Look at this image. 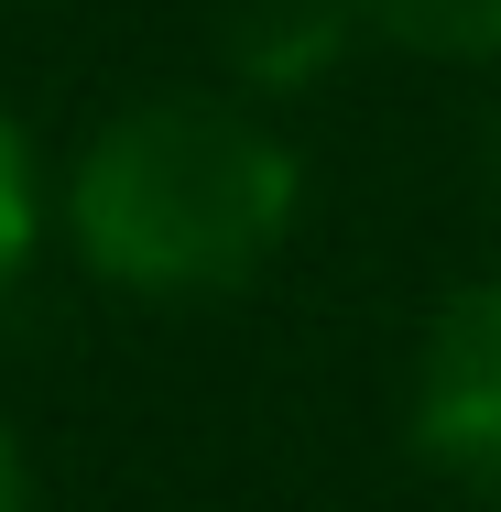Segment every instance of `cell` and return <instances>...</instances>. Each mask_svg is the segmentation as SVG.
<instances>
[{
	"label": "cell",
	"mask_w": 501,
	"mask_h": 512,
	"mask_svg": "<svg viewBox=\"0 0 501 512\" xmlns=\"http://www.w3.org/2000/svg\"><path fill=\"white\" fill-rule=\"evenodd\" d=\"M77 251L142 284V295H218L240 273L273 262V240L295 229V153L207 99H164L109 120L66 186Z\"/></svg>",
	"instance_id": "1"
},
{
	"label": "cell",
	"mask_w": 501,
	"mask_h": 512,
	"mask_svg": "<svg viewBox=\"0 0 501 512\" xmlns=\"http://www.w3.org/2000/svg\"><path fill=\"white\" fill-rule=\"evenodd\" d=\"M414 436L447 480L501 502V284H469L436 316L425 371H414Z\"/></svg>",
	"instance_id": "2"
},
{
	"label": "cell",
	"mask_w": 501,
	"mask_h": 512,
	"mask_svg": "<svg viewBox=\"0 0 501 512\" xmlns=\"http://www.w3.org/2000/svg\"><path fill=\"white\" fill-rule=\"evenodd\" d=\"M338 22H349V0H251L240 11V66L262 88H305L338 55Z\"/></svg>",
	"instance_id": "3"
},
{
	"label": "cell",
	"mask_w": 501,
	"mask_h": 512,
	"mask_svg": "<svg viewBox=\"0 0 501 512\" xmlns=\"http://www.w3.org/2000/svg\"><path fill=\"white\" fill-rule=\"evenodd\" d=\"M349 11H371L393 44L414 55H501V0H349Z\"/></svg>",
	"instance_id": "4"
},
{
	"label": "cell",
	"mask_w": 501,
	"mask_h": 512,
	"mask_svg": "<svg viewBox=\"0 0 501 512\" xmlns=\"http://www.w3.org/2000/svg\"><path fill=\"white\" fill-rule=\"evenodd\" d=\"M22 262H33V153H22V131L0 120V295L22 284Z\"/></svg>",
	"instance_id": "5"
},
{
	"label": "cell",
	"mask_w": 501,
	"mask_h": 512,
	"mask_svg": "<svg viewBox=\"0 0 501 512\" xmlns=\"http://www.w3.org/2000/svg\"><path fill=\"white\" fill-rule=\"evenodd\" d=\"M0 512H22V458H11V436H0Z\"/></svg>",
	"instance_id": "6"
},
{
	"label": "cell",
	"mask_w": 501,
	"mask_h": 512,
	"mask_svg": "<svg viewBox=\"0 0 501 512\" xmlns=\"http://www.w3.org/2000/svg\"><path fill=\"white\" fill-rule=\"evenodd\" d=\"M491 197H501V131H491Z\"/></svg>",
	"instance_id": "7"
}]
</instances>
